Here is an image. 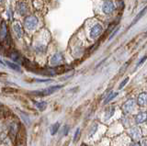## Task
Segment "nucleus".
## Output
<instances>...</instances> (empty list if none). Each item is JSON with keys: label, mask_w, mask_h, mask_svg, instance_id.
Masks as SVG:
<instances>
[{"label": "nucleus", "mask_w": 147, "mask_h": 146, "mask_svg": "<svg viewBox=\"0 0 147 146\" xmlns=\"http://www.w3.org/2000/svg\"><path fill=\"white\" fill-rule=\"evenodd\" d=\"M63 85H53L50 86V87H47L41 91H36V92H32V94H34L36 96H39V97H45V96H49L52 95L54 92H56L57 90H59L60 88H62Z\"/></svg>", "instance_id": "nucleus-1"}, {"label": "nucleus", "mask_w": 147, "mask_h": 146, "mask_svg": "<svg viewBox=\"0 0 147 146\" xmlns=\"http://www.w3.org/2000/svg\"><path fill=\"white\" fill-rule=\"evenodd\" d=\"M26 140H27V134H26V130L22 125L18 128V132H17V145H25L26 144Z\"/></svg>", "instance_id": "nucleus-2"}, {"label": "nucleus", "mask_w": 147, "mask_h": 146, "mask_svg": "<svg viewBox=\"0 0 147 146\" xmlns=\"http://www.w3.org/2000/svg\"><path fill=\"white\" fill-rule=\"evenodd\" d=\"M38 24V19L35 16H28L24 20V26L27 30H33Z\"/></svg>", "instance_id": "nucleus-3"}, {"label": "nucleus", "mask_w": 147, "mask_h": 146, "mask_svg": "<svg viewBox=\"0 0 147 146\" xmlns=\"http://www.w3.org/2000/svg\"><path fill=\"white\" fill-rule=\"evenodd\" d=\"M63 61V55L62 52H57L51 58L50 63L51 65H59Z\"/></svg>", "instance_id": "nucleus-4"}, {"label": "nucleus", "mask_w": 147, "mask_h": 146, "mask_svg": "<svg viewBox=\"0 0 147 146\" xmlns=\"http://www.w3.org/2000/svg\"><path fill=\"white\" fill-rule=\"evenodd\" d=\"M102 31H103V28H102V26L99 25V24H96L95 25L93 28L91 29L90 30V37L91 38H96V37H98V36L102 33Z\"/></svg>", "instance_id": "nucleus-5"}, {"label": "nucleus", "mask_w": 147, "mask_h": 146, "mask_svg": "<svg viewBox=\"0 0 147 146\" xmlns=\"http://www.w3.org/2000/svg\"><path fill=\"white\" fill-rule=\"evenodd\" d=\"M102 10L105 14H111V13L115 10V6L113 2L111 1H106L102 7Z\"/></svg>", "instance_id": "nucleus-6"}, {"label": "nucleus", "mask_w": 147, "mask_h": 146, "mask_svg": "<svg viewBox=\"0 0 147 146\" xmlns=\"http://www.w3.org/2000/svg\"><path fill=\"white\" fill-rule=\"evenodd\" d=\"M134 106H135V101L133 99H130V100H128L127 102H125L122 108L125 113H130L134 109Z\"/></svg>", "instance_id": "nucleus-7"}, {"label": "nucleus", "mask_w": 147, "mask_h": 146, "mask_svg": "<svg viewBox=\"0 0 147 146\" xmlns=\"http://www.w3.org/2000/svg\"><path fill=\"white\" fill-rule=\"evenodd\" d=\"M13 29H14V31H15V33L17 35L18 38H22L23 37V34H24V31H23V29H22V26L20 25V22L18 21H15L14 22V25H13Z\"/></svg>", "instance_id": "nucleus-8"}, {"label": "nucleus", "mask_w": 147, "mask_h": 146, "mask_svg": "<svg viewBox=\"0 0 147 146\" xmlns=\"http://www.w3.org/2000/svg\"><path fill=\"white\" fill-rule=\"evenodd\" d=\"M137 104L139 106L144 107L147 105V93H141L138 96V99H137Z\"/></svg>", "instance_id": "nucleus-9"}, {"label": "nucleus", "mask_w": 147, "mask_h": 146, "mask_svg": "<svg viewBox=\"0 0 147 146\" xmlns=\"http://www.w3.org/2000/svg\"><path fill=\"white\" fill-rule=\"evenodd\" d=\"M130 135L133 140L139 141L141 139L142 133H141V131L138 129V128H132L130 131Z\"/></svg>", "instance_id": "nucleus-10"}, {"label": "nucleus", "mask_w": 147, "mask_h": 146, "mask_svg": "<svg viewBox=\"0 0 147 146\" xmlns=\"http://www.w3.org/2000/svg\"><path fill=\"white\" fill-rule=\"evenodd\" d=\"M8 56L10 57L13 61L18 62V63H20L21 65H22V62H23L22 59H23V58L20 55V53H18L17 51H11L10 52H9Z\"/></svg>", "instance_id": "nucleus-11"}, {"label": "nucleus", "mask_w": 147, "mask_h": 146, "mask_svg": "<svg viewBox=\"0 0 147 146\" xmlns=\"http://www.w3.org/2000/svg\"><path fill=\"white\" fill-rule=\"evenodd\" d=\"M18 11L20 15H26V13L28 11V6L27 4L24 2H18Z\"/></svg>", "instance_id": "nucleus-12"}, {"label": "nucleus", "mask_w": 147, "mask_h": 146, "mask_svg": "<svg viewBox=\"0 0 147 146\" xmlns=\"http://www.w3.org/2000/svg\"><path fill=\"white\" fill-rule=\"evenodd\" d=\"M7 33V26L6 22L3 21L1 24V27H0V39L4 40L6 38Z\"/></svg>", "instance_id": "nucleus-13"}, {"label": "nucleus", "mask_w": 147, "mask_h": 146, "mask_svg": "<svg viewBox=\"0 0 147 146\" xmlns=\"http://www.w3.org/2000/svg\"><path fill=\"white\" fill-rule=\"evenodd\" d=\"M146 118H147V114L145 112H140L138 115L135 117V120H136V123L138 124H140V123H142L146 120Z\"/></svg>", "instance_id": "nucleus-14"}, {"label": "nucleus", "mask_w": 147, "mask_h": 146, "mask_svg": "<svg viewBox=\"0 0 147 146\" xmlns=\"http://www.w3.org/2000/svg\"><path fill=\"white\" fill-rule=\"evenodd\" d=\"M53 72H54V74H55V75H58V74H63V73L66 72L68 69L66 68L65 65H57V67L53 68Z\"/></svg>", "instance_id": "nucleus-15"}, {"label": "nucleus", "mask_w": 147, "mask_h": 146, "mask_svg": "<svg viewBox=\"0 0 147 146\" xmlns=\"http://www.w3.org/2000/svg\"><path fill=\"white\" fill-rule=\"evenodd\" d=\"M35 106L39 108L40 111H43L47 108V103L45 101H34Z\"/></svg>", "instance_id": "nucleus-16"}, {"label": "nucleus", "mask_w": 147, "mask_h": 146, "mask_svg": "<svg viewBox=\"0 0 147 146\" xmlns=\"http://www.w3.org/2000/svg\"><path fill=\"white\" fill-rule=\"evenodd\" d=\"M59 128H60V122H56V123H54V124H53L52 126H51V128H50L51 134H52V135L56 134L58 130H59Z\"/></svg>", "instance_id": "nucleus-17"}, {"label": "nucleus", "mask_w": 147, "mask_h": 146, "mask_svg": "<svg viewBox=\"0 0 147 146\" xmlns=\"http://www.w3.org/2000/svg\"><path fill=\"white\" fill-rule=\"evenodd\" d=\"M18 126H16V124H12L10 127V131H9V134H10L11 139H13L14 137L17 135V132H18Z\"/></svg>", "instance_id": "nucleus-18"}, {"label": "nucleus", "mask_w": 147, "mask_h": 146, "mask_svg": "<svg viewBox=\"0 0 147 146\" xmlns=\"http://www.w3.org/2000/svg\"><path fill=\"white\" fill-rule=\"evenodd\" d=\"M146 10H147V6H146V7H145L144 8V9H142V11H141V12L139 13V14L137 15V17H136L135 19H134V20L132 21V23H131V26H132V25L136 24V22H137V21H139V20L141 19V17H142V16L144 15V13H145V11H146Z\"/></svg>", "instance_id": "nucleus-19"}, {"label": "nucleus", "mask_w": 147, "mask_h": 146, "mask_svg": "<svg viewBox=\"0 0 147 146\" xmlns=\"http://www.w3.org/2000/svg\"><path fill=\"white\" fill-rule=\"evenodd\" d=\"M118 96V93H112V92H109V95L106 97V99L104 101V104H108L109 101H111L113 98H115Z\"/></svg>", "instance_id": "nucleus-20"}, {"label": "nucleus", "mask_w": 147, "mask_h": 146, "mask_svg": "<svg viewBox=\"0 0 147 146\" xmlns=\"http://www.w3.org/2000/svg\"><path fill=\"white\" fill-rule=\"evenodd\" d=\"M5 65H7L9 68H11V69L15 70V71H18V72L20 71V67L18 66V65H16V63H10V62H8V61H6Z\"/></svg>", "instance_id": "nucleus-21"}, {"label": "nucleus", "mask_w": 147, "mask_h": 146, "mask_svg": "<svg viewBox=\"0 0 147 146\" xmlns=\"http://www.w3.org/2000/svg\"><path fill=\"white\" fill-rule=\"evenodd\" d=\"M20 117L22 118V120L25 121L26 124L30 125V118H29V116L27 115V114L23 113L22 111H20Z\"/></svg>", "instance_id": "nucleus-22"}, {"label": "nucleus", "mask_w": 147, "mask_h": 146, "mask_svg": "<svg viewBox=\"0 0 147 146\" xmlns=\"http://www.w3.org/2000/svg\"><path fill=\"white\" fill-rule=\"evenodd\" d=\"M114 111H115V108H114L113 107L109 108V109L107 110V112H106V118H111V117L113 116V114H114Z\"/></svg>", "instance_id": "nucleus-23"}, {"label": "nucleus", "mask_w": 147, "mask_h": 146, "mask_svg": "<svg viewBox=\"0 0 147 146\" xmlns=\"http://www.w3.org/2000/svg\"><path fill=\"white\" fill-rule=\"evenodd\" d=\"M79 138H80V129H76L75 136H74V141L76 143V141L79 140Z\"/></svg>", "instance_id": "nucleus-24"}, {"label": "nucleus", "mask_w": 147, "mask_h": 146, "mask_svg": "<svg viewBox=\"0 0 147 146\" xmlns=\"http://www.w3.org/2000/svg\"><path fill=\"white\" fill-rule=\"evenodd\" d=\"M119 27H117V28H116V29H115V30H113V32H112L111 34H110V36H109V40H111V39H113V37H114L115 35L117 34V32H118V31H119Z\"/></svg>", "instance_id": "nucleus-25"}, {"label": "nucleus", "mask_w": 147, "mask_h": 146, "mask_svg": "<svg viewBox=\"0 0 147 146\" xmlns=\"http://www.w3.org/2000/svg\"><path fill=\"white\" fill-rule=\"evenodd\" d=\"M129 79H130V78H129V77H126V78H125V79H124V80L122 81V83H121V85H119V89H121V88L123 87V86H124V85H126V84L128 83Z\"/></svg>", "instance_id": "nucleus-26"}, {"label": "nucleus", "mask_w": 147, "mask_h": 146, "mask_svg": "<svg viewBox=\"0 0 147 146\" xmlns=\"http://www.w3.org/2000/svg\"><path fill=\"white\" fill-rule=\"evenodd\" d=\"M96 128H98V125H96V124L93 125V127H92V129H91V131H90L89 136H92V135H93V134L95 133L96 131Z\"/></svg>", "instance_id": "nucleus-27"}, {"label": "nucleus", "mask_w": 147, "mask_h": 146, "mask_svg": "<svg viewBox=\"0 0 147 146\" xmlns=\"http://www.w3.org/2000/svg\"><path fill=\"white\" fill-rule=\"evenodd\" d=\"M146 59H147V56H144V57H142V60H141V61H140L139 63H137L136 67H139V66H140L141 65H142V63H144L145 62V60H146Z\"/></svg>", "instance_id": "nucleus-28"}, {"label": "nucleus", "mask_w": 147, "mask_h": 146, "mask_svg": "<svg viewBox=\"0 0 147 146\" xmlns=\"http://www.w3.org/2000/svg\"><path fill=\"white\" fill-rule=\"evenodd\" d=\"M68 131H69V127H68V126H64L63 131V135H67Z\"/></svg>", "instance_id": "nucleus-29"}, {"label": "nucleus", "mask_w": 147, "mask_h": 146, "mask_svg": "<svg viewBox=\"0 0 147 146\" xmlns=\"http://www.w3.org/2000/svg\"><path fill=\"white\" fill-rule=\"evenodd\" d=\"M35 81L39 82V83H42V82H51L52 80H51V79H42V80H41V79H35Z\"/></svg>", "instance_id": "nucleus-30"}, {"label": "nucleus", "mask_w": 147, "mask_h": 146, "mask_svg": "<svg viewBox=\"0 0 147 146\" xmlns=\"http://www.w3.org/2000/svg\"><path fill=\"white\" fill-rule=\"evenodd\" d=\"M129 65V63H125V65H124L123 66H122V68H121V71H119V72H121V73H122L124 70H125L126 69V68H127V66Z\"/></svg>", "instance_id": "nucleus-31"}, {"label": "nucleus", "mask_w": 147, "mask_h": 146, "mask_svg": "<svg viewBox=\"0 0 147 146\" xmlns=\"http://www.w3.org/2000/svg\"><path fill=\"white\" fill-rule=\"evenodd\" d=\"M113 28H114V25H112V26H109V28L108 29V32H110V31H112Z\"/></svg>", "instance_id": "nucleus-32"}, {"label": "nucleus", "mask_w": 147, "mask_h": 146, "mask_svg": "<svg viewBox=\"0 0 147 146\" xmlns=\"http://www.w3.org/2000/svg\"><path fill=\"white\" fill-rule=\"evenodd\" d=\"M0 63H1V65H5V63H3L1 60H0Z\"/></svg>", "instance_id": "nucleus-33"}, {"label": "nucleus", "mask_w": 147, "mask_h": 146, "mask_svg": "<svg viewBox=\"0 0 147 146\" xmlns=\"http://www.w3.org/2000/svg\"><path fill=\"white\" fill-rule=\"evenodd\" d=\"M1 1H2V0H0V2H1Z\"/></svg>", "instance_id": "nucleus-34"}, {"label": "nucleus", "mask_w": 147, "mask_h": 146, "mask_svg": "<svg viewBox=\"0 0 147 146\" xmlns=\"http://www.w3.org/2000/svg\"><path fill=\"white\" fill-rule=\"evenodd\" d=\"M146 34H147V31H146Z\"/></svg>", "instance_id": "nucleus-35"}, {"label": "nucleus", "mask_w": 147, "mask_h": 146, "mask_svg": "<svg viewBox=\"0 0 147 146\" xmlns=\"http://www.w3.org/2000/svg\"><path fill=\"white\" fill-rule=\"evenodd\" d=\"M146 120H147V118H146Z\"/></svg>", "instance_id": "nucleus-36"}]
</instances>
